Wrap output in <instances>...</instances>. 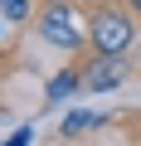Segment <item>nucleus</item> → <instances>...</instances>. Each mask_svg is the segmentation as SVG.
I'll list each match as a JSON object with an SVG mask.
<instances>
[{
	"label": "nucleus",
	"mask_w": 141,
	"mask_h": 146,
	"mask_svg": "<svg viewBox=\"0 0 141 146\" xmlns=\"http://www.w3.org/2000/svg\"><path fill=\"white\" fill-rule=\"evenodd\" d=\"M131 10H136V15H141V0H131Z\"/></svg>",
	"instance_id": "8"
},
{
	"label": "nucleus",
	"mask_w": 141,
	"mask_h": 146,
	"mask_svg": "<svg viewBox=\"0 0 141 146\" xmlns=\"http://www.w3.org/2000/svg\"><path fill=\"white\" fill-rule=\"evenodd\" d=\"M126 78V63L122 58H97L88 73H83V83H88V93H112L117 83Z\"/></svg>",
	"instance_id": "3"
},
{
	"label": "nucleus",
	"mask_w": 141,
	"mask_h": 146,
	"mask_svg": "<svg viewBox=\"0 0 141 146\" xmlns=\"http://www.w3.org/2000/svg\"><path fill=\"white\" fill-rule=\"evenodd\" d=\"M39 34H44L54 49H78L88 29L78 25L73 10H68V0H49V10H44V20H39Z\"/></svg>",
	"instance_id": "2"
},
{
	"label": "nucleus",
	"mask_w": 141,
	"mask_h": 146,
	"mask_svg": "<svg viewBox=\"0 0 141 146\" xmlns=\"http://www.w3.org/2000/svg\"><path fill=\"white\" fill-rule=\"evenodd\" d=\"M63 127H68V131H83V127H97V117H93V112H73Z\"/></svg>",
	"instance_id": "5"
},
{
	"label": "nucleus",
	"mask_w": 141,
	"mask_h": 146,
	"mask_svg": "<svg viewBox=\"0 0 141 146\" xmlns=\"http://www.w3.org/2000/svg\"><path fill=\"white\" fill-rule=\"evenodd\" d=\"M5 146H29V131H15V136H10Z\"/></svg>",
	"instance_id": "7"
},
{
	"label": "nucleus",
	"mask_w": 141,
	"mask_h": 146,
	"mask_svg": "<svg viewBox=\"0 0 141 146\" xmlns=\"http://www.w3.org/2000/svg\"><path fill=\"white\" fill-rule=\"evenodd\" d=\"M0 10H5L10 20H24V10H29V5H24V0H0Z\"/></svg>",
	"instance_id": "6"
},
{
	"label": "nucleus",
	"mask_w": 141,
	"mask_h": 146,
	"mask_svg": "<svg viewBox=\"0 0 141 146\" xmlns=\"http://www.w3.org/2000/svg\"><path fill=\"white\" fill-rule=\"evenodd\" d=\"M83 83V73H58V78L49 83V102H58V98H68V93H73Z\"/></svg>",
	"instance_id": "4"
},
{
	"label": "nucleus",
	"mask_w": 141,
	"mask_h": 146,
	"mask_svg": "<svg viewBox=\"0 0 141 146\" xmlns=\"http://www.w3.org/2000/svg\"><path fill=\"white\" fill-rule=\"evenodd\" d=\"M131 39H136V29L122 10H97L88 20V44L97 49V58H126Z\"/></svg>",
	"instance_id": "1"
}]
</instances>
